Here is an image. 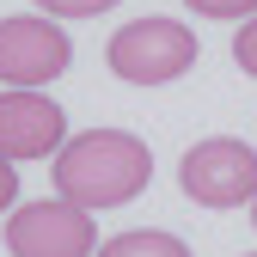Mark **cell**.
Segmentation results:
<instances>
[{
  "instance_id": "6da1fadb",
  "label": "cell",
  "mask_w": 257,
  "mask_h": 257,
  "mask_svg": "<svg viewBox=\"0 0 257 257\" xmlns=\"http://www.w3.org/2000/svg\"><path fill=\"white\" fill-rule=\"evenodd\" d=\"M55 196L74 202L86 214L98 208H122L135 202L147 178H153V153L141 135H128V128H86V135H74L68 147L55 153Z\"/></svg>"
},
{
  "instance_id": "7a4b0ae2",
  "label": "cell",
  "mask_w": 257,
  "mask_h": 257,
  "mask_svg": "<svg viewBox=\"0 0 257 257\" xmlns=\"http://www.w3.org/2000/svg\"><path fill=\"white\" fill-rule=\"evenodd\" d=\"M196 55H202L196 37H190V25H178V19H135V25H122L104 43L110 74L128 80V86H166V80L196 68Z\"/></svg>"
},
{
  "instance_id": "3957f363",
  "label": "cell",
  "mask_w": 257,
  "mask_h": 257,
  "mask_svg": "<svg viewBox=\"0 0 257 257\" xmlns=\"http://www.w3.org/2000/svg\"><path fill=\"white\" fill-rule=\"evenodd\" d=\"M178 184L202 208H239L257 202V153L233 135H208L178 159Z\"/></svg>"
},
{
  "instance_id": "277c9868",
  "label": "cell",
  "mask_w": 257,
  "mask_h": 257,
  "mask_svg": "<svg viewBox=\"0 0 257 257\" xmlns=\"http://www.w3.org/2000/svg\"><path fill=\"white\" fill-rule=\"evenodd\" d=\"M74 43L55 19L37 13H19V19H0V80L7 92H43L49 80L68 74Z\"/></svg>"
},
{
  "instance_id": "5b68a950",
  "label": "cell",
  "mask_w": 257,
  "mask_h": 257,
  "mask_svg": "<svg viewBox=\"0 0 257 257\" xmlns=\"http://www.w3.org/2000/svg\"><path fill=\"white\" fill-rule=\"evenodd\" d=\"M7 251L13 257H92L98 251V227L74 202H25L7 214Z\"/></svg>"
},
{
  "instance_id": "8992f818",
  "label": "cell",
  "mask_w": 257,
  "mask_h": 257,
  "mask_svg": "<svg viewBox=\"0 0 257 257\" xmlns=\"http://www.w3.org/2000/svg\"><path fill=\"white\" fill-rule=\"evenodd\" d=\"M68 141V110L49 92H0V159H49Z\"/></svg>"
},
{
  "instance_id": "52a82bcc",
  "label": "cell",
  "mask_w": 257,
  "mask_h": 257,
  "mask_svg": "<svg viewBox=\"0 0 257 257\" xmlns=\"http://www.w3.org/2000/svg\"><path fill=\"white\" fill-rule=\"evenodd\" d=\"M98 257H190V245L178 233H159V227H128V233L104 239Z\"/></svg>"
},
{
  "instance_id": "ba28073f",
  "label": "cell",
  "mask_w": 257,
  "mask_h": 257,
  "mask_svg": "<svg viewBox=\"0 0 257 257\" xmlns=\"http://www.w3.org/2000/svg\"><path fill=\"white\" fill-rule=\"evenodd\" d=\"M202 19H257V0H184Z\"/></svg>"
},
{
  "instance_id": "9c48e42d",
  "label": "cell",
  "mask_w": 257,
  "mask_h": 257,
  "mask_svg": "<svg viewBox=\"0 0 257 257\" xmlns=\"http://www.w3.org/2000/svg\"><path fill=\"white\" fill-rule=\"evenodd\" d=\"M116 0H37V13H55V19H92V13H110Z\"/></svg>"
},
{
  "instance_id": "30bf717a",
  "label": "cell",
  "mask_w": 257,
  "mask_h": 257,
  "mask_svg": "<svg viewBox=\"0 0 257 257\" xmlns=\"http://www.w3.org/2000/svg\"><path fill=\"white\" fill-rule=\"evenodd\" d=\"M233 61L257 80V19H245V25H239V37H233Z\"/></svg>"
},
{
  "instance_id": "8fae6325",
  "label": "cell",
  "mask_w": 257,
  "mask_h": 257,
  "mask_svg": "<svg viewBox=\"0 0 257 257\" xmlns=\"http://www.w3.org/2000/svg\"><path fill=\"white\" fill-rule=\"evenodd\" d=\"M13 202H19V166L0 159V208H13Z\"/></svg>"
},
{
  "instance_id": "7c38bea8",
  "label": "cell",
  "mask_w": 257,
  "mask_h": 257,
  "mask_svg": "<svg viewBox=\"0 0 257 257\" xmlns=\"http://www.w3.org/2000/svg\"><path fill=\"white\" fill-rule=\"evenodd\" d=\"M251 220H257V202H251Z\"/></svg>"
},
{
  "instance_id": "4fadbf2b",
  "label": "cell",
  "mask_w": 257,
  "mask_h": 257,
  "mask_svg": "<svg viewBox=\"0 0 257 257\" xmlns=\"http://www.w3.org/2000/svg\"><path fill=\"white\" fill-rule=\"evenodd\" d=\"M251 257H257V251H251Z\"/></svg>"
}]
</instances>
